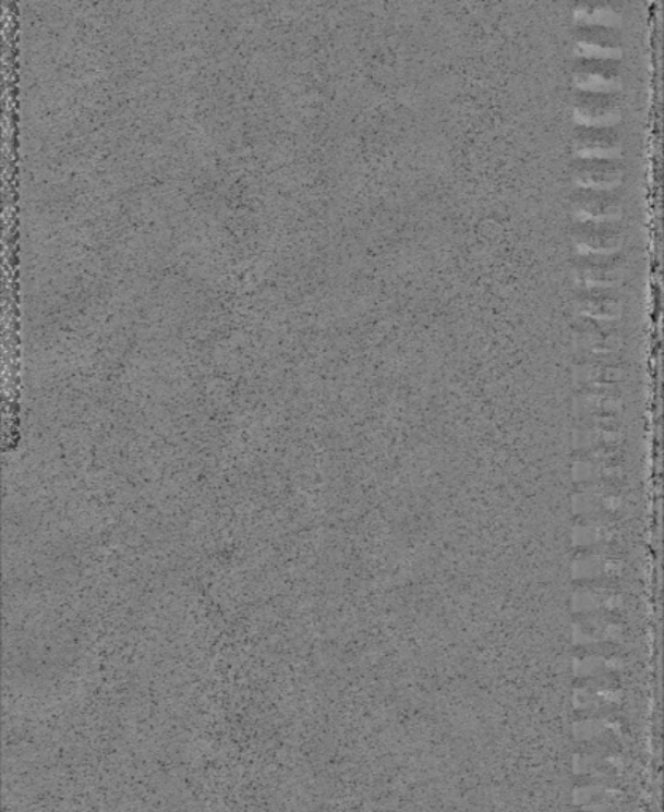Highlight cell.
<instances>
[{
    "mask_svg": "<svg viewBox=\"0 0 664 812\" xmlns=\"http://www.w3.org/2000/svg\"><path fill=\"white\" fill-rule=\"evenodd\" d=\"M569 207L576 222H618L624 205L615 191L576 187L569 195Z\"/></svg>",
    "mask_w": 664,
    "mask_h": 812,
    "instance_id": "6da1fadb",
    "label": "cell"
},
{
    "mask_svg": "<svg viewBox=\"0 0 664 812\" xmlns=\"http://www.w3.org/2000/svg\"><path fill=\"white\" fill-rule=\"evenodd\" d=\"M620 117V102L615 94L576 90L575 118L579 125L614 128Z\"/></svg>",
    "mask_w": 664,
    "mask_h": 812,
    "instance_id": "5b68a950",
    "label": "cell"
},
{
    "mask_svg": "<svg viewBox=\"0 0 664 812\" xmlns=\"http://www.w3.org/2000/svg\"><path fill=\"white\" fill-rule=\"evenodd\" d=\"M575 82L578 90L587 93L615 94L624 83V72L613 59L579 58L575 65Z\"/></svg>",
    "mask_w": 664,
    "mask_h": 812,
    "instance_id": "277c9868",
    "label": "cell"
},
{
    "mask_svg": "<svg viewBox=\"0 0 664 812\" xmlns=\"http://www.w3.org/2000/svg\"><path fill=\"white\" fill-rule=\"evenodd\" d=\"M571 239L579 254H617L625 242V233L618 222H576Z\"/></svg>",
    "mask_w": 664,
    "mask_h": 812,
    "instance_id": "3957f363",
    "label": "cell"
},
{
    "mask_svg": "<svg viewBox=\"0 0 664 812\" xmlns=\"http://www.w3.org/2000/svg\"><path fill=\"white\" fill-rule=\"evenodd\" d=\"M576 20L579 24L613 27V29H617L621 21L620 13L611 3H582L576 10Z\"/></svg>",
    "mask_w": 664,
    "mask_h": 812,
    "instance_id": "30bf717a",
    "label": "cell"
},
{
    "mask_svg": "<svg viewBox=\"0 0 664 812\" xmlns=\"http://www.w3.org/2000/svg\"><path fill=\"white\" fill-rule=\"evenodd\" d=\"M576 302L583 316L601 320L617 318L624 306L617 288H579Z\"/></svg>",
    "mask_w": 664,
    "mask_h": 812,
    "instance_id": "9c48e42d",
    "label": "cell"
},
{
    "mask_svg": "<svg viewBox=\"0 0 664 812\" xmlns=\"http://www.w3.org/2000/svg\"><path fill=\"white\" fill-rule=\"evenodd\" d=\"M575 47L579 58L613 59V61H617L624 50L617 29L590 26V24H579L575 34Z\"/></svg>",
    "mask_w": 664,
    "mask_h": 812,
    "instance_id": "ba28073f",
    "label": "cell"
},
{
    "mask_svg": "<svg viewBox=\"0 0 664 812\" xmlns=\"http://www.w3.org/2000/svg\"><path fill=\"white\" fill-rule=\"evenodd\" d=\"M572 148L579 159H618L621 155V137L615 128L578 125Z\"/></svg>",
    "mask_w": 664,
    "mask_h": 812,
    "instance_id": "52a82bcc",
    "label": "cell"
},
{
    "mask_svg": "<svg viewBox=\"0 0 664 812\" xmlns=\"http://www.w3.org/2000/svg\"><path fill=\"white\" fill-rule=\"evenodd\" d=\"M625 274V260L620 254H578L575 260V277L579 288H617Z\"/></svg>",
    "mask_w": 664,
    "mask_h": 812,
    "instance_id": "7a4b0ae2",
    "label": "cell"
},
{
    "mask_svg": "<svg viewBox=\"0 0 664 812\" xmlns=\"http://www.w3.org/2000/svg\"><path fill=\"white\" fill-rule=\"evenodd\" d=\"M576 186L587 190L614 191L625 175L620 159H579L571 167Z\"/></svg>",
    "mask_w": 664,
    "mask_h": 812,
    "instance_id": "8992f818",
    "label": "cell"
}]
</instances>
